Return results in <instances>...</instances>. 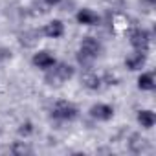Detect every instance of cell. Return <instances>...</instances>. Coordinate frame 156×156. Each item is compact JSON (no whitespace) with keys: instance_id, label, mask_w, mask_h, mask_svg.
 Masks as SVG:
<instances>
[{"instance_id":"obj_1","label":"cell","mask_w":156,"mask_h":156,"mask_svg":"<svg viewBox=\"0 0 156 156\" xmlns=\"http://www.w3.org/2000/svg\"><path fill=\"white\" fill-rule=\"evenodd\" d=\"M103 53V44L99 39L96 37H83V41L79 42V50H77V62L83 68H92V64L101 57Z\"/></svg>"},{"instance_id":"obj_2","label":"cell","mask_w":156,"mask_h":156,"mask_svg":"<svg viewBox=\"0 0 156 156\" xmlns=\"http://www.w3.org/2000/svg\"><path fill=\"white\" fill-rule=\"evenodd\" d=\"M75 75V66L66 61H57L51 68L44 72V83L48 87H61Z\"/></svg>"},{"instance_id":"obj_3","label":"cell","mask_w":156,"mask_h":156,"mask_svg":"<svg viewBox=\"0 0 156 156\" xmlns=\"http://www.w3.org/2000/svg\"><path fill=\"white\" fill-rule=\"evenodd\" d=\"M79 116H81L79 107L72 101H66V99L55 101L50 108V118L57 123H73Z\"/></svg>"},{"instance_id":"obj_4","label":"cell","mask_w":156,"mask_h":156,"mask_svg":"<svg viewBox=\"0 0 156 156\" xmlns=\"http://www.w3.org/2000/svg\"><path fill=\"white\" fill-rule=\"evenodd\" d=\"M151 41H152V33L149 30H145V28H132L129 31V44L132 46V50L149 53Z\"/></svg>"},{"instance_id":"obj_5","label":"cell","mask_w":156,"mask_h":156,"mask_svg":"<svg viewBox=\"0 0 156 156\" xmlns=\"http://www.w3.org/2000/svg\"><path fill=\"white\" fill-rule=\"evenodd\" d=\"M88 116L94 119V121H99V123H107L114 118V107L108 105V103H94L90 108H88Z\"/></svg>"},{"instance_id":"obj_6","label":"cell","mask_w":156,"mask_h":156,"mask_svg":"<svg viewBox=\"0 0 156 156\" xmlns=\"http://www.w3.org/2000/svg\"><path fill=\"white\" fill-rule=\"evenodd\" d=\"M55 62H57V59H55V55H53L50 50H39V51H35L33 57H31V64H33L37 70H41V72H46V70L51 68Z\"/></svg>"},{"instance_id":"obj_7","label":"cell","mask_w":156,"mask_h":156,"mask_svg":"<svg viewBox=\"0 0 156 156\" xmlns=\"http://www.w3.org/2000/svg\"><path fill=\"white\" fill-rule=\"evenodd\" d=\"M81 85L90 92H98L103 87V77L92 68H85V72L81 73Z\"/></svg>"},{"instance_id":"obj_8","label":"cell","mask_w":156,"mask_h":156,"mask_svg":"<svg viewBox=\"0 0 156 156\" xmlns=\"http://www.w3.org/2000/svg\"><path fill=\"white\" fill-rule=\"evenodd\" d=\"M75 22L79 24V26H88V28H92V26H98V24L101 22V17H99L98 11L90 9V8H81L79 11L75 13Z\"/></svg>"},{"instance_id":"obj_9","label":"cell","mask_w":156,"mask_h":156,"mask_svg":"<svg viewBox=\"0 0 156 156\" xmlns=\"http://www.w3.org/2000/svg\"><path fill=\"white\" fill-rule=\"evenodd\" d=\"M147 61H149V53H147V51H138V50H134L130 55L125 57V68L130 70V72H140L141 68H145Z\"/></svg>"},{"instance_id":"obj_10","label":"cell","mask_w":156,"mask_h":156,"mask_svg":"<svg viewBox=\"0 0 156 156\" xmlns=\"http://www.w3.org/2000/svg\"><path fill=\"white\" fill-rule=\"evenodd\" d=\"M64 31H66L64 22L59 20V19H53V20H50L48 24H44V26L41 28V33H42V37H46V39H61V37L64 35Z\"/></svg>"},{"instance_id":"obj_11","label":"cell","mask_w":156,"mask_h":156,"mask_svg":"<svg viewBox=\"0 0 156 156\" xmlns=\"http://www.w3.org/2000/svg\"><path fill=\"white\" fill-rule=\"evenodd\" d=\"M136 121H138V125H140L141 129L149 130V129H152V127L156 125V114H154L151 108L138 110V114H136Z\"/></svg>"},{"instance_id":"obj_12","label":"cell","mask_w":156,"mask_h":156,"mask_svg":"<svg viewBox=\"0 0 156 156\" xmlns=\"http://www.w3.org/2000/svg\"><path fill=\"white\" fill-rule=\"evenodd\" d=\"M138 88L141 92H152L156 88V77L154 72H141L138 75Z\"/></svg>"},{"instance_id":"obj_13","label":"cell","mask_w":156,"mask_h":156,"mask_svg":"<svg viewBox=\"0 0 156 156\" xmlns=\"http://www.w3.org/2000/svg\"><path fill=\"white\" fill-rule=\"evenodd\" d=\"M41 37H42L41 30H28V31H24V33L19 35V42L24 48H31V46H35L41 41Z\"/></svg>"},{"instance_id":"obj_14","label":"cell","mask_w":156,"mask_h":156,"mask_svg":"<svg viewBox=\"0 0 156 156\" xmlns=\"http://www.w3.org/2000/svg\"><path fill=\"white\" fill-rule=\"evenodd\" d=\"M130 151L132 152H141V151H145L147 147H149V143H147V140L145 138H141L140 134H132V138H130Z\"/></svg>"},{"instance_id":"obj_15","label":"cell","mask_w":156,"mask_h":156,"mask_svg":"<svg viewBox=\"0 0 156 156\" xmlns=\"http://www.w3.org/2000/svg\"><path fill=\"white\" fill-rule=\"evenodd\" d=\"M13 154H17V156H22V154H31L33 152V149L28 145V141H15L13 145H11V149H9Z\"/></svg>"},{"instance_id":"obj_16","label":"cell","mask_w":156,"mask_h":156,"mask_svg":"<svg viewBox=\"0 0 156 156\" xmlns=\"http://www.w3.org/2000/svg\"><path fill=\"white\" fill-rule=\"evenodd\" d=\"M33 123L31 121H22L20 125H19V136H22V138H28V136H31L33 134Z\"/></svg>"},{"instance_id":"obj_17","label":"cell","mask_w":156,"mask_h":156,"mask_svg":"<svg viewBox=\"0 0 156 156\" xmlns=\"http://www.w3.org/2000/svg\"><path fill=\"white\" fill-rule=\"evenodd\" d=\"M62 2V0H42V4H46L48 8H55V6H59Z\"/></svg>"},{"instance_id":"obj_18","label":"cell","mask_w":156,"mask_h":156,"mask_svg":"<svg viewBox=\"0 0 156 156\" xmlns=\"http://www.w3.org/2000/svg\"><path fill=\"white\" fill-rule=\"evenodd\" d=\"M143 2H145L147 6H151V8H152V6H156V0H143Z\"/></svg>"}]
</instances>
